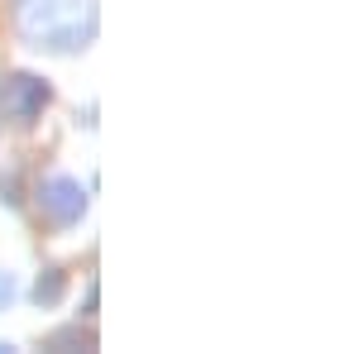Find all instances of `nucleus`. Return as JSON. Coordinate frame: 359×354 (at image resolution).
Masks as SVG:
<instances>
[{
  "instance_id": "f257e3e1",
  "label": "nucleus",
  "mask_w": 359,
  "mask_h": 354,
  "mask_svg": "<svg viewBox=\"0 0 359 354\" xmlns=\"http://www.w3.org/2000/svg\"><path fill=\"white\" fill-rule=\"evenodd\" d=\"M15 29L29 48L77 53L96 39V0H15Z\"/></svg>"
},
{
  "instance_id": "f03ea898",
  "label": "nucleus",
  "mask_w": 359,
  "mask_h": 354,
  "mask_svg": "<svg viewBox=\"0 0 359 354\" xmlns=\"http://www.w3.org/2000/svg\"><path fill=\"white\" fill-rule=\"evenodd\" d=\"M43 106H48V82H39V77H29V72L0 77V115H5V120L29 125Z\"/></svg>"
},
{
  "instance_id": "7ed1b4c3",
  "label": "nucleus",
  "mask_w": 359,
  "mask_h": 354,
  "mask_svg": "<svg viewBox=\"0 0 359 354\" xmlns=\"http://www.w3.org/2000/svg\"><path fill=\"white\" fill-rule=\"evenodd\" d=\"M39 211L53 220V225H77L82 211H86L82 182H72V177H48V182H39Z\"/></svg>"
},
{
  "instance_id": "20e7f679",
  "label": "nucleus",
  "mask_w": 359,
  "mask_h": 354,
  "mask_svg": "<svg viewBox=\"0 0 359 354\" xmlns=\"http://www.w3.org/2000/svg\"><path fill=\"white\" fill-rule=\"evenodd\" d=\"M62 287H67V278L57 268H43L39 282H34V301H39V306H53V301H62Z\"/></svg>"
},
{
  "instance_id": "39448f33",
  "label": "nucleus",
  "mask_w": 359,
  "mask_h": 354,
  "mask_svg": "<svg viewBox=\"0 0 359 354\" xmlns=\"http://www.w3.org/2000/svg\"><path fill=\"white\" fill-rule=\"evenodd\" d=\"M48 345H53V350H57V345H91V335H82V330H57Z\"/></svg>"
},
{
  "instance_id": "423d86ee",
  "label": "nucleus",
  "mask_w": 359,
  "mask_h": 354,
  "mask_svg": "<svg viewBox=\"0 0 359 354\" xmlns=\"http://www.w3.org/2000/svg\"><path fill=\"white\" fill-rule=\"evenodd\" d=\"M10 301H15V278H10V273H0V311H5Z\"/></svg>"
}]
</instances>
